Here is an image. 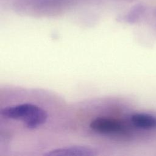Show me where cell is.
I'll use <instances>...</instances> for the list:
<instances>
[{
  "label": "cell",
  "instance_id": "obj_3",
  "mask_svg": "<svg viewBox=\"0 0 156 156\" xmlns=\"http://www.w3.org/2000/svg\"><path fill=\"white\" fill-rule=\"evenodd\" d=\"M48 156H91L96 155L95 151L85 146H69L57 148L50 151L44 154Z\"/></svg>",
  "mask_w": 156,
  "mask_h": 156
},
{
  "label": "cell",
  "instance_id": "obj_4",
  "mask_svg": "<svg viewBox=\"0 0 156 156\" xmlns=\"http://www.w3.org/2000/svg\"><path fill=\"white\" fill-rule=\"evenodd\" d=\"M132 124L138 129H156V116L148 113H135L130 117Z\"/></svg>",
  "mask_w": 156,
  "mask_h": 156
},
{
  "label": "cell",
  "instance_id": "obj_5",
  "mask_svg": "<svg viewBox=\"0 0 156 156\" xmlns=\"http://www.w3.org/2000/svg\"><path fill=\"white\" fill-rule=\"evenodd\" d=\"M144 7L141 4H138L135 6L133 9L130 12V13L126 16V18L129 22L135 21L139 16L144 12Z\"/></svg>",
  "mask_w": 156,
  "mask_h": 156
},
{
  "label": "cell",
  "instance_id": "obj_2",
  "mask_svg": "<svg viewBox=\"0 0 156 156\" xmlns=\"http://www.w3.org/2000/svg\"><path fill=\"white\" fill-rule=\"evenodd\" d=\"M90 128L100 133H118L124 132L126 126L118 120L99 117L93 119L90 124Z\"/></svg>",
  "mask_w": 156,
  "mask_h": 156
},
{
  "label": "cell",
  "instance_id": "obj_1",
  "mask_svg": "<svg viewBox=\"0 0 156 156\" xmlns=\"http://www.w3.org/2000/svg\"><path fill=\"white\" fill-rule=\"evenodd\" d=\"M1 115L6 118L21 120L26 127L30 129L43 124L48 118L45 110L29 103L5 107L1 109Z\"/></svg>",
  "mask_w": 156,
  "mask_h": 156
}]
</instances>
